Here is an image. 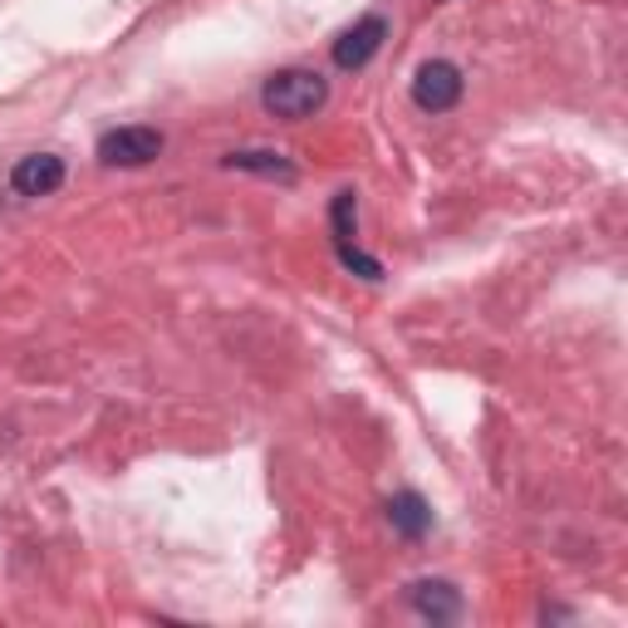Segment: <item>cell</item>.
I'll use <instances>...</instances> for the list:
<instances>
[{"label": "cell", "mask_w": 628, "mask_h": 628, "mask_svg": "<svg viewBox=\"0 0 628 628\" xmlns=\"http://www.w3.org/2000/svg\"><path fill=\"white\" fill-rule=\"evenodd\" d=\"M260 104H266V114L286 118V124H300V118H314L329 104V79L314 74V69H280V74L266 79Z\"/></svg>", "instance_id": "cell-1"}, {"label": "cell", "mask_w": 628, "mask_h": 628, "mask_svg": "<svg viewBox=\"0 0 628 628\" xmlns=\"http://www.w3.org/2000/svg\"><path fill=\"white\" fill-rule=\"evenodd\" d=\"M329 221H334V246H353V191H334Z\"/></svg>", "instance_id": "cell-9"}, {"label": "cell", "mask_w": 628, "mask_h": 628, "mask_svg": "<svg viewBox=\"0 0 628 628\" xmlns=\"http://www.w3.org/2000/svg\"><path fill=\"white\" fill-rule=\"evenodd\" d=\"M408 600H412V609L432 624H452L462 614V594H457V584H447V580H418L408 590Z\"/></svg>", "instance_id": "cell-6"}, {"label": "cell", "mask_w": 628, "mask_h": 628, "mask_svg": "<svg viewBox=\"0 0 628 628\" xmlns=\"http://www.w3.org/2000/svg\"><path fill=\"white\" fill-rule=\"evenodd\" d=\"M388 521H393V531L398 535H408V540H422V535L432 531V511H428V501H422L418 491H398L388 501Z\"/></svg>", "instance_id": "cell-7"}, {"label": "cell", "mask_w": 628, "mask_h": 628, "mask_svg": "<svg viewBox=\"0 0 628 628\" xmlns=\"http://www.w3.org/2000/svg\"><path fill=\"white\" fill-rule=\"evenodd\" d=\"M226 167L231 172H256V177H280V182H290L295 177V162H290L286 153H226Z\"/></svg>", "instance_id": "cell-8"}, {"label": "cell", "mask_w": 628, "mask_h": 628, "mask_svg": "<svg viewBox=\"0 0 628 628\" xmlns=\"http://www.w3.org/2000/svg\"><path fill=\"white\" fill-rule=\"evenodd\" d=\"M162 153V133L148 124H128V128H114V133L98 138V162L104 167H143Z\"/></svg>", "instance_id": "cell-3"}, {"label": "cell", "mask_w": 628, "mask_h": 628, "mask_svg": "<svg viewBox=\"0 0 628 628\" xmlns=\"http://www.w3.org/2000/svg\"><path fill=\"white\" fill-rule=\"evenodd\" d=\"M59 182H65V158H55V153H30L10 172V187L20 197H49V191H59Z\"/></svg>", "instance_id": "cell-5"}, {"label": "cell", "mask_w": 628, "mask_h": 628, "mask_svg": "<svg viewBox=\"0 0 628 628\" xmlns=\"http://www.w3.org/2000/svg\"><path fill=\"white\" fill-rule=\"evenodd\" d=\"M462 69L452 65V59H428V65L412 74V104L422 108V114H447V108H457L462 98Z\"/></svg>", "instance_id": "cell-2"}, {"label": "cell", "mask_w": 628, "mask_h": 628, "mask_svg": "<svg viewBox=\"0 0 628 628\" xmlns=\"http://www.w3.org/2000/svg\"><path fill=\"white\" fill-rule=\"evenodd\" d=\"M339 260H344V266H349V270H359L363 280H383V266H379V260H373V256H363L359 246H339Z\"/></svg>", "instance_id": "cell-10"}, {"label": "cell", "mask_w": 628, "mask_h": 628, "mask_svg": "<svg viewBox=\"0 0 628 628\" xmlns=\"http://www.w3.org/2000/svg\"><path fill=\"white\" fill-rule=\"evenodd\" d=\"M383 39H388V20H383V15L353 20V25L334 39V65H339V69H363L383 49Z\"/></svg>", "instance_id": "cell-4"}]
</instances>
